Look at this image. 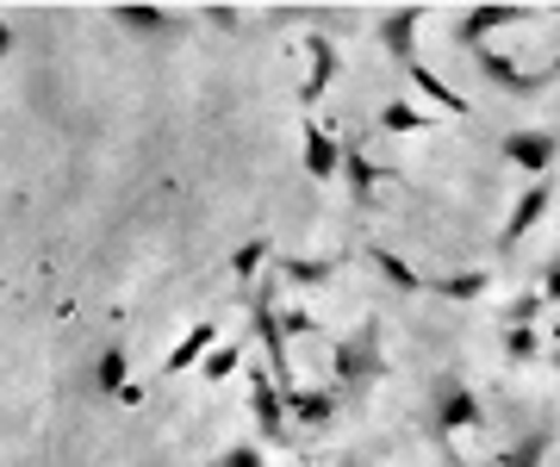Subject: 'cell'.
I'll return each instance as SVG.
<instances>
[{"label":"cell","instance_id":"6da1fadb","mask_svg":"<svg viewBox=\"0 0 560 467\" xmlns=\"http://www.w3.org/2000/svg\"><path fill=\"white\" fill-rule=\"evenodd\" d=\"M381 318H361L349 337L330 343V374H337L342 393H368V386L386 381V349H381Z\"/></svg>","mask_w":560,"mask_h":467},{"label":"cell","instance_id":"7a4b0ae2","mask_svg":"<svg viewBox=\"0 0 560 467\" xmlns=\"http://www.w3.org/2000/svg\"><path fill=\"white\" fill-rule=\"evenodd\" d=\"M467 62H474V75H480L486 87H499L504 101H536V94H548V87L560 82V62L523 69V62H511L504 50H492V44H480V50H467Z\"/></svg>","mask_w":560,"mask_h":467},{"label":"cell","instance_id":"3957f363","mask_svg":"<svg viewBox=\"0 0 560 467\" xmlns=\"http://www.w3.org/2000/svg\"><path fill=\"white\" fill-rule=\"evenodd\" d=\"M474 424H480V393L460 374H436L430 381V406H423V430L436 443H448V436H460V430H474Z\"/></svg>","mask_w":560,"mask_h":467},{"label":"cell","instance_id":"277c9868","mask_svg":"<svg viewBox=\"0 0 560 467\" xmlns=\"http://www.w3.org/2000/svg\"><path fill=\"white\" fill-rule=\"evenodd\" d=\"M499 150H504V163H517L529 182H548V168L560 163V138L555 131H529V125L523 131H504Z\"/></svg>","mask_w":560,"mask_h":467},{"label":"cell","instance_id":"5b68a950","mask_svg":"<svg viewBox=\"0 0 560 467\" xmlns=\"http://www.w3.org/2000/svg\"><path fill=\"white\" fill-rule=\"evenodd\" d=\"M511 25H529V7H467L455 20V50H480L492 44V32H511Z\"/></svg>","mask_w":560,"mask_h":467},{"label":"cell","instance_id":"8992f818","mask_svg":"<svg viewBox=\"0 0 560 467\" xmlns=\"http://www.w3.org/2000/svg\"><path fill=\"white\" fill-rule=\"evenodd\" d=\"M418 32H423V7H393V13H381V25H374V44H381L399 69H411V62H418Z\"/></svg>","mask_w":560,"mask_h":467},{"label":"cell","instance_id":"52a82bcc","mask_svg":"<svg viewBox=\"0 0 560 467\" xmlns=\"http://www.w3.org/2000/svg\"><path fill=\"white\" fill-rule=\"evenodd\" d=\"M548 206H555V187H548V182H529V187H523L517 206H511V219H504V224H499V237H492V244H499V256H511V249H517L523 237L536 231Z\"/></svg>","mask_w":560,"mask_h":467},{"label":"cell","instance_id":"ba28073f","mask_svg":"<svg viewBox=\"0 0 560 467\" xmlns=\"http://www.w3.org/2000/svg\"><path fill=\"white\" fill-rule=\"evenodd\" d=\"M300 163H305V175L318 187H330L342 175V138L330 131V125H318V119H305V131H300Z\"/></svg>","mask_w":560,"mask_h":467},{"label":"cell","instance_id":"9c48e42d","mask_svg":"<svg viewBox=\"0 0 560 467\" xmlns=\"http://www.w3.org/2000/svg\"><path fill=\"white\" fill-rule=\"evenodd\" d=\"M300 44H305V82H300V101H305V106H318V101H324V87L337 82V69H342V62H337V44L324 38V32H305Z\"/></svg>","mask_w":560,"mask_h":467},{"label":"cell","instance_id":"30bf717a","mask_svg":"<svg viewBox=\"0 0 560 467\" xmlns=\"http://www.w3.org/2000/svg\"><path fill=\"white\" fill-rule=\"evenodd\" d=\"M249 406H256L261 443H293V436H287V399H280L275 374H249Z\"/></svg>","mask_w":560,"mask_h":467},{"label":"cell","instance_id":"8fae6325","mask_svg":"<svg viewBox=\"0 0 560 467\" xmlns=\"http://www.w3.org/2000/svg\"><path fill=\"white\" fill-rule=\"evenodd\" d=\"M381 182H386V175L374 168L368 143H361V138L342 143V187H349V200H355V206H374V200H381Z\"/></svg>","mask_w":560,"mask_h":467},{"label":"cell","instance_id":"7c38bea8","mask_svg":"<svg viewBox=\"0 0 560 467\" xmlns=\"http://www.w3.org/2000/svg\"><path fill=\"white\" fill-rule=\"evenodd\" d=\"M280 399H287V411H293L305 430H324V424L342 411V393H337V386H287Z\"/></svg>","mask_w":560,"mask_h":467},{"label":"cell","instance_id":"4fadbf2b","mask_svg":"<svg viewBox=\"0 0 560 467\" xmlns=\"http://www.w3.org/2000/svg\"><path fill=\"white\" fill-rule=\"evenodd\" d=\"M113 25L131 32V38H180V13H168V7H143V0L113 7Z\"/></svg>","mask_w":560,"mask_h":467},{"label":"cell","instance_id":"5bb4252c","mask_svg":"<svg viewBox=\"0 0 560 467\" xmlns=\"http://www.w3.org/2000/svg\"><path fill=\"white\" fill-rule=\"evenodd\" d=\"M88 386H94V393H106V399H138V386H131V355H125V343H106L101 355H94V374H88Z\"/></svg>","mask_w":560,"mask_h":467},{"label":"cell","instance_id":"9a60e30c","mask_svg":"<svg viewBox=\"0 0 560 467\" xmlns=\"http://www.w3.org/2000/svg\"><path fill=\"white\" fill-rule=\"evenodd\" d=\"M548 448H555V424L536 418L529 430H517V436L499 448V462H492V467H541V462H548Z\"/></svg>","mask_w":560,"mask_h":467},{"label":"cell","instance_id":"2e32d148","mask_svg":"<svg viewBox=\"0 0 560 467\" xmlns=\"http://www.w3.org/2000/svg\"><path fill=\"white\" fill-rule=\"evenodd\" d=\"M405 82L418 87V94H423V101H430V106H442L448 119H467V113H474V106H467V94H455V87L442 82V75H436V69H430V62H423V57L411 62V69H405Z\"/></svg>","mask_w":560,"mask_h":467},{"label":"cell","instance_id":"e0dca14e","mask_svg":"<svg viewBox=\"0 0 560 467\" xmlns=\"http://www.w3.org/2000/svg\"><path fill=\"white\" fill-rule=\"evenodd\" d=\"M361 256L374 262V275H381V281L393 287V293H423V275H418L411 262H405V256H399L393 244H361Z\"/></svg>","mask_w":560,"mask_h":467},{"label":"cell","instance_id":"ac0fdd59","mask_svg":"<svg viewBox=\"0 0 560 467\" xmlns=\"http://www.w3.org/2000/svg\"><path fill=\"white\" fill-rule=\"evenodd\" d=\"M212 343H219V325L206 318V325H194V330H187V337H180L175 349H168V355H162V374L175 381V374H187V367H200L206 355H212Z\"/></svg>","mask_w":560,"mask_h":467},{"label":"cell","instance_id":"d6986e66","mask_svg":"<svg viewBox=\"0 0 560 467\" xmlns=\"http://www.w3.org/2000/svg\"><path fill=\"white\" fill-rule=\"evenodd\" d=\"M486 287H492V275H486V268H460V275H442V281H430V275H423V293H442V300H460V305L486 300Z\"/></svg>","mask_w":560,"mask_h":467},{"label":"cell","instance_id":"ffe728a7","mask_svg":"<svg viewBox=\"0 0 560 467\" xmlns=\"http://www.w3.org/2000/svg\"><path fill=\"white\" fill-rule=\"evenodd\" d=\"M337 275V256H275V281H293V287H324Z\"/></svg>","mask_w":560,"mask_h":467},{"label":"cell","instance_id":"44dd1931","mask_svg":"<svg viewBox=\"0 0 560 467\" xmlns=\"http://www.w3.org/2000/svg\"><path fill=\"white\" fill-rule=\"evenodd\" d=\"M381 131H386V138H411V131H436V119L418 113L411 101H386L381 106Z\"/></svg>","mask_w":560,"mask_h":467},{"label":"cell","instance_id":"7402d4cb","mask_svg":"<svg viewBox=\"0 0 560 467\" xmlns=\"http://www.w3.org/2000/svg\"><path fill=\"white\" fill-rule=\"evenodd\" d=\"M268 262V237H243L237 256H231V281L237 287H256V268Z\"/></svg>","mask_w":560,"mask_h":467},{"label":"cell","instance_id":"603a6c76","mask_svg":"<svg viewBox=\"0 0 560 467\" xmlns=\"http://www.w3.org/2000/svg\"><path fill=\"white\" fill-rule=\"evenodd\" d=\"M237 367H243V349H237V343H224V337H219V343H212V355L200 362V381H231Z\"/></svg>","mask_w":560,"mask_h":467},{"label":"cell","instance_id":"cb8c5ba5","mask_svg":"<svg viewBox=\"0 0 560 467\" xmlns=\"http://www.w3.org/2000/svg\"><path fill=\"white\" fill-rule=\"evenodd\" d=\"M536 355H541V337H536V325H517V330H504V362H511V367L536 362Z\"/></svg>","mask_w":560,"mask_h":467},{"label":"cell","instance_id":"d4e9b609","mask_svg":"<svg viewBox=\"0 0 560 467\" xmlns=\"http://www.w3.org/2000/svg\"><path fill=\"white\" fill-rule=\"evenodd\" d=\"M536 312H541V293H517V300H511V312H504V330L536 325Z\"/></svg>","mask_w":560,"mask_h":467},{"label":"cell","instance_id":"484cf974","mask_svg":"<svg viewBox=\"0 0 560 467\" xmlns=\"http://www.w3.org/2000/svg\"><path fill=\"white\" fill-rule=\"evenodd\" d=\"M219 467H261V448H256V443H231V448L219 455Z\"/></svg>","mask_w":560,"mask_h":467},{"label":"cell","instance_id":"4316f807","mask_svg":"<svg viewBox=\"0 0 560 467\" xmlns=\"http://www.w3.org/2000/svg\"><path fill=\"white\" fill-rule=\"evenodd\" d=\"M200 20L212 25V32H237L243 13H237V7H200Z\"/></svg>","mask_w":560,"mask_h":467},{"label":"cell","instance_id":"83f0119b","mask_svg":"<svg viewBox=\"0 0 560 467\" xmlns=\"http://www.w3.org/2000/svg\"><path fill=\"white\" fill-rule=\"evenodd\" d=\"M541 305H560V256L541 268Z\"/></svg>","mask_w":560,"mask_h":467},{"label":"cell","instance_id":"f1b7e54d","mask_svg":"<svg viewBox=\"0 0 560 467\" xmlns=\"http://www.w3.org/2000/svg\"><path fill=\"white\" fill-rule=\"evenodd\" d=\"M7 50H13V32H7V13H0V57H7Z\"/></svg>","mask_w":560,"mask_h":467},{"label":"cell","instance_id":"f546056e","mask_svg":"<svg viewBox=\"0 0 560 467\" xmlns=\"http://www.w3.org/2000/svg\"><path fill=\"white\" fill-rule=\"evenodd\" d=\"M555 367H560V349H555Z\"/></svg>","mask_w":560,"mask_h":467}]
</instances>
